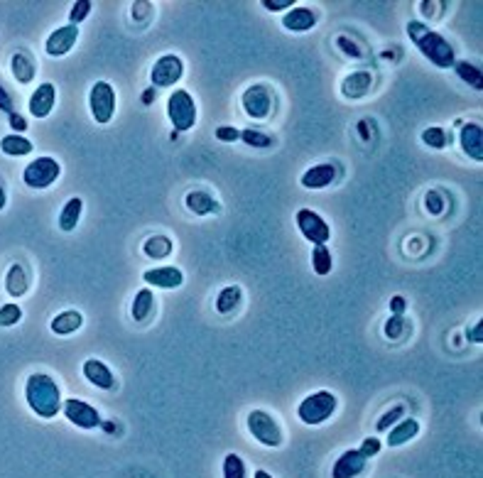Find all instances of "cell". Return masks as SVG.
I'll return each mask as SVG.
<instances>
[{
  "label": "cell",
  "instance_id": "16",
  "mask_svg": "<svg viewBox=\"0 0 483 478\" xmlns=\"http://www.w3.org/2000/svg\"><path fill=\"white\" fill-rule=\"evenodd\" d=\"M84 378L91 382L93 387H98V390H113L115 387V375L113 370L108 368V365L103 363V360L98 358H86L84 360Z\"/></svg>",
  "mask_w": 483,
  "mask_h": 478
},
{
  "label": "cell",
  "instance_id": "17",
  "mask_svg": "<svg viewBox=\"0 0 483 478\" xmlns=\"http://www.w3.org/2000/svg\"><path fill=\"white\" fill-rule=\"evenodd\" d=\"M319 15L314 8H307V5H295L292 10H288L283 18V28L288 32H309L317 25Z\"/></svg>",
  "mask_w": 483,
  "mask_h": 478
},
{
  "label": "cell",
  "instance_id": "29",
  "mask_svg": "<svg viewBox=\"0 0 483 478\" xmlns=\"http://www.w3.org/2000/svg\"><path fill=\"white\" fill-rule=\"evenodd\" d=\"M10 69H13V76L18 84H30L35 79V64L25 52H15L13 62H10Z\"/></svg>",
  "mask_w": 483,
  "mask_h": 478
},
{
  "label": "cell",
  "instance_id": "41",
  "mask_svg": "<svg viewBox=\"0 0 483 478\" xmlns=\"http://www.w3.org/2000/svg\"><path fill=\"white\" fill-rule=\"evenodd\" d=\"M380 446H383V444H380L378 437H368V439H363V444H360L358 449H360V454H363L365 459H373V456L380 451Z\"/></svg>",
  "mask_w": 483,
  "mask_h": 478
},
{
  "label": "cell",
  "instance_id": "49",
  "mask_svg": "<svg viewBox=\"0 0 483 478\" xmlns=\"http://www.w3.org/2000/svg\"><path fill=\"white\" fill-rule=\"evenodd\" d=\"M155 91H157V89H150V91H145V96H142V101H145V103H150L152 96H155Z\"/></svg>",
  "mask_w": 483,
  "mask_h": 478
},
{
  "label": "cell",
  "instance_id": "21",
  "mask_svg": "<svg viewBox=\"0 0 483 478\" xmlns=\"http://www.w3.org/2000/svg\"><path fill=\"white\" fill-rule=\"evenodd\" d=\"M184 204H187V209L192 211L194 216H211V214H219L221 211V204L214 199V196L209 194V191H189L187 196H184Z\"/></svg>",
  "mask_w": 483,
  "mask_h": 478
},
{
  "label": "cell",
  "instance_id": "7",
  "mask_svg": "<svg viewBox=\"0 0 483 478\" xmlns=\"http://www.w3.org/2000/svg\"><path fill=\"white\" fill-rule=\"evenodd\" d=\"M89 108L98 125H108L115 115V91L108 81H96L89 91Z\"/></svg>",
  "mask_w": 483,
  "mask_h": 478
},
{
  "label": "cell",
  "instance_id": "42",
  "mask_svg": "<svg viewBox=\"0 0 483 478\" xmlns=\"http://www.w3.org/2000/svg\"><path fill=\"white\" fill-rule=\"evenodd\" d=\"M424 201H427V211H429V214H434V216H437V214H442V211H444L442 196H439L437 191H429V194H427V199H424Z\"/></svg>",
  "mask_w": 483,
  "mask_h": 478
},
{
  "label": "cell",
  "instance_id": "24",
  "mask_svg": "<svg viewBox=\"0 0 483 478\" xmlns=\"http://www.w3.org/2000/svg\"><path fill=\"white\" fill-rule=\"evenodd\" d=\"M28 273H25V268L20 263L10 265L8 275H5V290H8L10 297H23L25 292H28Z\"/></svg>",
  "mask_w": 483,
  "mask_h": 478
},
{
  "label": "cell",
  "instance_id": "9",
  "mask_svg": "<svg viewBox=\"0 0 483 478\" xmlns=\"http://www.w3.org/2000/svg\"><path fill=\"white\" fill-rule=\"evenodd\" d=\"M295 223H297V228H300L302 236H305L309 243H314V246H326V241L331 238V228H329V223L312 209L297 211Z\"/></svg>",
  "mask_w": 483,
  "mask_h": 478
},
{
  "label": "cell",
  "instance_id": "26",
  "mask_svg": "<svg viewBox=\"0 0 483 478\" xmlns=\"http://www.w3.org/2000/svg\"><path fill=\"white\" fill-rule=\"evenodd\" d=\"M172 251H174V243H172V238H167V236H150L145 243H142V253H145L150 260H164L172 255Z\"/></svg>",
  "mask_w": 483,
  "mask_h": 478
},
{
  "label": "cell",
  "instance_id": "2",
  "mask_svg": "<svg viewBox=\"0 0 483 478\" xmlns=\"http://www.w3.org/2000/svg\"><path fill=\"white\" fill-rule=\"evenodd\" d=\"M25 400H28L30 410L42 419L57 417L62 410V390L59 382L47 373H33L25 382Z\"/></svg>",
  "mask_w": 483,
  "mask_h": 478
},
{
  "label": "cell",
  "instance_id": "31",
  "mask_svg": "<svg viewBox=\"0 0 483 478\" xmlns=\"http://www.w3.org/2000/svg\"><path fill=\"white\" fill-rule=\"evenodd\" d=\"M456 72V76L461 79L464 84H469V86H474L476 91H481L483 89V74L481 69L476 67V64L471 62H454V67H451Z\"/></svg>",
  "mask_w": 483,
  "mask_h": 478
},
{
  "label": "cell",
  "instance_id": "27",
  "mask_svg": "<svg viewBox=\"0 0 483 478\" xmlns=\"http://www.w3.org/2000/svg\"><path fill=\"white\" fill-rule=\"evenodd\" d=\"M84 214V201L79 196H72V199L64 204V209L59 211V228L62 231H74L79 226V219Z\"/></svg>",
  "mask_w": 483,
  "mask_h": 478
},
{
  "label": "cell",
  "instance_id": "19",
  "mask_svg": "<svg viewBox=\"0 0 483 478\" xmlns=\"http://www.w3.org/2000/svg\"><path fill=\"white\" fill-rule=\"evenodd\" d=\"M55 101H57V89L55 84H40L35 89V93L30 96V113L35 118H47L55 108Z\"/></svg>",
  "mask_w": 483,
  "mask_h": 478
},
{
  "label": "cell",
  "instance_id": "35",
  "mask_svg": "<svg viewBox=\"0 0 483 478\" xmlns=\"http://www.w3.org/2000/svg\"><path fill=\"white\" fill-rule=\"evenodd\" d=\"M224 478H248L246 464H243V459L236 454V451L226 454V459H224Z\"/></svg>",
  "mask_w": 483,
  "mask_h": 478
},
{
  "label": "cell",
  "instance_id": "32",
  "mask_svg": "<svg viewBox=\"0 0 483 478\" xmlns=\"http://www.w3.org/2000/svg\"><path fill=\"white\" fill-rule=\"evenodd\" d=\"M312 270H314L317 275H322V278L334 270V258H331V253H329L326 246L312 248Z\"/></svg>",
  "mask_w": 483,
  "mask_h": 478
},
{
  "label": "cell",
  "instance_id": "33",
  "mask_svg": "<svg viewBox=\"0 0 483 478\" xmlns=\"http://www.w3.org/2000/svg\"><path fill=\"white\" fill-rule=\"evenodd\" d=\"M422 142L427 147H432V150H444L449 142V132L439 125H429L422 130Z\"/></svg>",
  "mask_w": 483,
  "mask_h": 478
},
{
  "label": "cell",
  "instance_id": "43",
  "mask_svg": "<svg viewBox=\"0 0 483 478\" xmlns=\"http://www.w3.org/2000/svg\"><path fill=\"white\" fill-rule=\"evenodd\" d=\"M263 5L265 10H270V13H280V10H285V8H295V0H263Z\"/></svg>",
  "mask_w": 483,
  "mask_h": 478
},
{
  "label": "cell",
  "instance_id": "38",
  "mask_svg": "<svg viewBox=\"0 0 483 478\" xmlns=\"http://www.w3.org/2000/svg\"><path fill=\"white\" fill-rule=\"evenodd\" d=\"M402 331H405V317L390 314V319H387L385 326H383L385 338H390V341H397V338L402 336Z\"/></svg>",
  "mask_w": 483,
  "mask_h": 478
},
{
  "label": "cell",
  "instance_id": "40",
  "mask_svg": "<svg viewBox=\"0 0 483 478\" xmlns=\"http://www.w3.org/2000/svg\"><path fill=\"white\" fill-rule=\"evenodd\" d=\"M216 140L236 142V140H241V130H238L236 125H219L216 127Z\"/></svg>",
  "mask_w": 483,
  "mask_h": 478
},
{
  "label": "cell",
  "instance_id": "37",
  "mask_svg": "<svg viewBox=\"0 0 483 478\" xmlns=\"http://www.w3.org/2000/svg\"><path fill=\"white\" fill-rule=\"evenodd\" d=\"M23 319V309L15 302H8V305L0 307V326H15V324Z\"/></svg>",
  "mask_w": 483,
  "mask_h": 478
},
{
  "label": "cell",
  "instance_id": "15",
  "mask_svg": "<svg viewBox=\"0 0 483 478\" xmlns=\"http://www.w3.org/2000/svg\"><path fill=\"white\" fill-rule=\"evenodd\" d=\"M336 174H339L336 164L322 162V164H314V167L307 169V172L302 174L300 184L305 189H309V191H319V189L331 187V184L336 182Z\"/></svg>",
  "mask_w": 483,
  "mask_h": 478
},
{
  "label": "cell",
  "instance_id": "28",
  "mask_svg": "<svg viewBox=\"0 0 483 478\" xmlns=\"http://www.w3.org/2000/svg\"><path fill=\"white\" fill-rule=\"evenodd\" d=\"M241 300H243L241 287L228 285V287H224V290L219 292V297H216V312H219V314H231V312L238 309Z\"/></svg>",
  "mask_w": 483,
  "mask_h": 478
},
{
  "label": "cell",
  "instance_id": "3",
  "mask_svg": "<svg viewBox=\"0 0 483 478\" xmlns=\"http://www.w3.org/2000/svg\"><path fill=\"white\" fill-rule=\"evenodd\" d=\"M339 407V397L329 390H317L312 395H307L305 400L297 407V417L307 424V427H319L326 422Z\"/></svg>",
  "mask_w": 483,
  "mask_h": 478
},
{
  "label": "cell",
  "instance_id": "36",
  "mask_svg": "<svg viewBox=\"0 0 483 478\" xmlns=\"http://www.w3.org/2000/svg\"><path fill=\"white\" fill-rule=\"evenodd\" d=\"M402 414H405V405H402V402H397L395 407H390V410H387L383 417L378 419V424H375V427H378V432H387L390 427H395V424L402 419Z\"/></svg>",
  "mask_w": 483,
  "mask_h": 478
},
{
  "label": "cell",
  "instance_id": "47",
  "mask_svg": "<svg viewBox=\"0 0 483 478\" xmlns=\"http://www.w3.org/2000/svg\"><path fill=\"white\" fill-rule=\"evenodd\" d=\"M8 118H10V127H13V130H18V135L28 130V120H25L20 113H10Z\"/></svg>",
  "mask_w": 483,
  "mask_h": 478
},
{
  "label": "cell",
  "instance_id": "39",
  "mask_svg": "<svg viewBox=\"0 0 483 478\" xmlns=\"http://www.w3.org/2000/svg\"><path fill=\"white\" fill-rule=\"evenodd\" d=\"M91 13V3L89 0H76V3L72 5V13H69V25H81L84 20H86V15Z\"/></svg>",
  "mask_w": 483,
  "mask_h": 478
},
{
  "label": "cell",
  "instance_id": "12",
  "mask_svg": "<svg viewBox=\"0 0 483 478\" xmlns=\"http://www.w3.org/2000/svg\"><path fill=\"white\" fill-rule=\"evenodd\" d=\"M365 464H368V459L360 454V449H346L334 461L331 478H358L365 471Z\"/></svg>",
  "mask_w": 483,
  "mask_h": 478
},
{
  "label": "cell",
  "instance_id": "46",
  "mask_svg": "<svg viewBox=\"0 0 483 478\" xmlns=\"http://www.w3.org/2000/svg\"><path fill=\"white\" fill-rule=\"evenodd\" d=\"M0 110H5V113H15L13 110V98H10V93L5 91V86L0 84Z\"/></svg>",
  "mask_w": 483,
  "mask_h": 478
},
{
  "label": "cell",
  "instance_id": "30",
  "mask_svg": "<svg viewBox=\"0 0 483 478\" xmlns=\"http://www.w3.org/2000/svg\"><path fill=\"white\" fill-rule=\"evenodd\" d=\"M0 150L5 152V155H13V157H23V155H30V152L35 150V145L28 140V137L23 135H5L3 140H0Z\"/></svg>",
  "mask_w": 483,
  "mask_h": 478
},
{
  "label": "cell",
  "instance_id": "22",
  "mask_svg": "<svg viewBox=\"0 0 483 478\" xmlns=\"http://www.w3.org/2000/svg\"><path fill=\"white\" fill-rule=\"evenodd\" d=\"M419 434V422L415 417H402L395 427L387 429V446H402Z\"/></svg>",
  "mask_w": 483,
  "mask_h": 478
},
{
  "label": "cell",
  "instance_id": "8",
  "mask_svg": "<svg viewBox=\"0 0 483 478\" xmlns=\"http://www.w3.org/2000/svg\"><path fill=\"white\" fill-rule=\"evenodd\" d=\"M241 103H243L246 115L253 120H268L275 108L273 93H270V89L265 86V84H253V86H248L241 96Z\"/></svg>",
  "mask_w": 483,
  "mask_h": 478
},
{
  "label": "cell",
  "instance_id": "25",
  "mask_svg": "<svg viewBox=\"0 0 483 478\" xmlns=\"http://www.w3.org/2000/svg\"><path fill=\"white\" fill-rule=\"evenodd\" d=\"M152 309H155V295H152V290L150 287L137 290L135 300H132V309H130L132 319H135V321H145V319L152 314Z\"/></svg>",
  "mask_w": 483,
  "mask_h": 478
},
{
  "label": "cell",
  "instance_id": "34",
  "mask_svg": "<svg viewBox=\"0 0 483 478\" xmlns=\"http://www.w3.org/2000/svg\"><path fill=\"white\" fill-rule=\"evenodd\" d=\"M241 140L246 142L248 147H258V150H265V147H273V137L265 135V132L256 130V127H246V130H241Z\"/></svg>",
  "mask_w": 483,
  "mask_h": 478
},
{
  "label": "cell",
  "instance_id": "23",
  "mask_svg": "<svg viewBox=\"0 0 483 478\" xmlns=\"http://www.w3.org/2000/svg\"><path fill=\"white\" fill-rule=\"evenodd\" d=\"M50 326L57 336H69V334L79 331V329L84 326V317H81V312L67 309V312H62V314H57L55 319H52Z\"/></svg>",
  "mask_w": 483,
  "mask_h": 478
},
{
  "label": "cell",
  "instance_id": "14",
  "mask_svg": "<svg viewBox=\"0 0 483 478\" xmlns=\"http://www.w3.org/2000/svg\"><path fill=\"white\" fill-rule=\"evenodd\" d=\"M142 283H147L150 287H160V290H179L184 285V273L174 265L152 268L142 273Z\"/></svg>",
  "mask_w": 483,
  "mask_h": 478
},
{
  "label": "cell",
  "instance_id": "20",
  "mask_svg": "<svg viewBox=\"0 0 483 478\" xmlns=\"http://www.w3.org/2000/svg\"><path fill=\"white\" fill-rule=\"evenodd\" d=\"M373 86V76L368 72H353L341 81V96L348 101H358Z\"/></svg>",
  "mask_w": 483,
  "mask_h": 478
},
{
  "label": "cell",
  "instance_id": "51",
  "mask_svg": "<svg viewBox=\"0 0 483 478\" xmlns=\"http://www.w3.org/2000/svg\"><path fill=\"white\" fill-rule=\"evenodd\" d=\"M5 209V189H3V184H0V211Z\"/></svg>",
  "mask_w": 483,
  "mask_h": 478
},
{
  "label": "cell",
  "instance_id": "48",
  "mask_svg": "<svg viewBox=\"0 0 483 478\" xmlns=\"http://www.w3.org/2000/svg\"><path fill=\"white\" fill-rule=\"evenodd\" d=\"M405 309H407V302H405V297H400V295H395L390 300V312L392 314H405Z\"/></svg>",
  "mask_w": 483,
  "mask_h": 478
},
{
  "label": "cell",
  "instance_id": "5",
  "mask_svg": "<svg viewBox=\"0 0 483 478\" xmlns=\"http://www.w3.org/2000/svg\"><path fill=\"white\" fill-rule=\"evenodd\" d=\"M167 118L177 132L192 130V127L196 125V103H194L192 93L184 91V89H177V91L169 93Z\"/></svg>",
  "mask_w": 483,
  "mask_h": 478
},
{
  "label": "cell",
  "instance_id": "18",
  "mask_svg": "<svg viewBox=\"0 0 483 478\" xmlns=\"http://www.w3.org/2000/svg\"><path fill=\"white\" fill-rule=\"evenodd\" d=\"M459 142H461V150H464L466 157H471L474 162H481L483 159V127L479 123L461 125Z\"/></svg>",
  "mask_w": 483,
  "mask_h": 478
},
{
  "label": "cell",
  "instance_id": "6",
  "mask_svg": "<svg viewBox=\"0 0 483 478\" xmlns=\"http://www.w3.org/2000/svg\"><path fill=\"white\" fill-rule=\"evenodd\" d=\"M59 174H62V164L55 157H37L25 167L23 182L30 189H47L59 179Z\"/></svg>",
  "mask_w": 483,
  "mask_h": 478
},
{
  "label": "cell",
  "instance_id": "4",
  "mask_svg": "<svg viewBox=\"0 0 483 478\" xmlns=\"http://www.w3.org/2000/svg\"><path fill=\"white\" fill-rule=\"evenodd\" d=\"M246 424H248V432H251V437L256 439L258 444L270 446V449H278V446H283V442H285L283 429H280V422L270 412L251 410V412H248Z\"/></svg>",
  "mask_w": 483,
  "mask_h": 478
},
{
  "label": "cell",
  "instance_id": "1",
  "mask_svg": "<svg viewBox=\"0 0 483 478\" xmlns=\"http://www.w3.org/2000/svg\"><path fill=\"white\" fill-rule=\"evenodd\" d=\"M407 37L415 42L419 55H422L427 62H432L437 69L454 67V62H456L454 47H451L439 32L427 28V25L419 23V20H410V23H407Z\"/></svg>",
  "mask_w": 483,
  "mask_h": 478
},
{
  "label": "cell",
  "instance_id": "50",
  "mask_svg": "<svg viewBox=\"0 0 483 478\" xmlns=\"http://www.w3.org/2000/svg\"><path fill=\"white\" fill-rule=\"evenodd\" d=\"M253 478H273V476H270L265 469H258V471H256V476H253Z\"/></svg>",
  "mask_w": 483,
  "mask_h": 478
},
{
  "label": "cell",
  "instance_id": "45",
  "mask_svg": "<svg viewBox=\"0 0 483 478\" xmlns=\"http://www.w3.org/2000/svg\"><path fill=\"white\" fill-rule=\"evenodd\" d=\"M339 45H341V50L346 52V55L356 57V59H360V57H363V50H358V47H356L348 37H339Z\"/></svg>",
  "mask_w": 483,
  "mask_h": 478
},
{
  "label": "cell",
  "instance_id": "13",
  "mask_svg": "<svg viewBox=\"0 0 483 478\" xmlns=\"http://www.w3.org/2000/svg\"><path fill=\"white\" fill-rule=\"evenodd\" d=\"M76 40H79L76 25H62V28H57L50 37H47L45 50L50 57H64L72 52V47L76 45Z\"/></svg>",
  "mask_w": 483,
  "mask_h": 478
},
{
  "label": "cell",
  "instance_id": "11",
  "mask_svg": "<svg viewBox=\"0 0 483 478\" xmlns=\"http://www.w3.org/2000/svg\"><path fill=\"white\" fill-rule=\"evenodd\" d=\"M62 412H64V417L79 429H96V427H101V422H103L96 407L79 400V397H69V400L62 402Z\"/></svg>",
  "mask_w": 483,
  "mask_h": 478
},
{
  "label": "cell",
  "instance_id": "10",
  "mask_svg": "<svg viewBox=\"0 0 483 478\" xmlns=\"http://www.w3.org/2000/svg\"><path fill=\"white\" fill-rule=\"evenodd\" d=\"M182 76H184V62L177 55H164L152 64V72H150L152 89H169L174 84H179Z\"/></svg>",
  "mask_w": 483,
  "mask_h": 478
},
{
  "label": "cell",
  "instance_id": "44",
  "mask_svg": "<svg viewBox=\"0 0 483 478\" xmlns=\"http://www.w3.org/2000/svg\"><path fill=\"white\" fill-rule=\"evenodd\" d=\"M466 338H469L471 343H476V346H481V343H483V321H476L474 326H469Z\"/></svg>",
  "mask_w": 483,
  "mask_h": 478
}]
</instances>
